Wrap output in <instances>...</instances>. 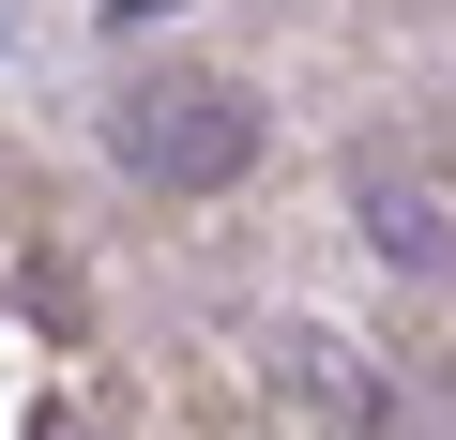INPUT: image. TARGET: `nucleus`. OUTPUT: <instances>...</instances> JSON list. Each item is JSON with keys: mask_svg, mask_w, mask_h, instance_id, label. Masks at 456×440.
<instances>
[{"mask_svg": "<svg viewBox=\"0 0 456 440\" xmlns=\"http://www.w3.org/2000/svg\"><path fill=\"white\" fill-rule=\"evenodd\" d=\"M244 152H259V107H244V92H137V107H122V167H137V182H183V197H198V182L244 167Z\"/></svg>", "mask_w": 456, "mask_h": 440, "instance_id": "1", "label": "nucleus"}]
</instances>
